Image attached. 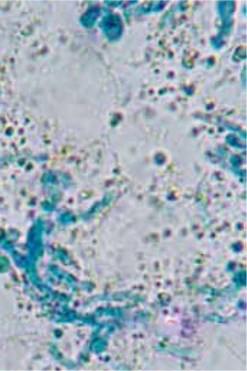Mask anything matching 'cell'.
Returning <instances> with one entry per match:
<instances>
[{
  "mask_svg": "<svg viewBox=\"0 0 247 371\" xmlns=\"http://www.w3.org/2000/svg\"><path fill=\"white\" fill-rule=\"evenodd\" d=\"M103 29L110 39L118 38L121 33V22L118 17L116 16L107 17L103 22Z\"/></svg>",
  "mask_w": 247,
  "mask_h": 371,
  "instance_id": "cell-1",
  "label": "cell"
},
{
  "mask_svg": "<svg viewBox=\"0 0 247 371\" xmlns=\"http://www.w3.org/2000/svg\"><path fill=\"white\" fill-rule=\"evenodd\" d=\"M233 2L231 1H221L219 3V9L223 22L228 25L231 21V17L233 14Z\"/></svg>",
  "mask_w": 247,
  "mask_h": 371,
  "instance_id": "cell-2",
  "label": "cell"
}]
</instances>
